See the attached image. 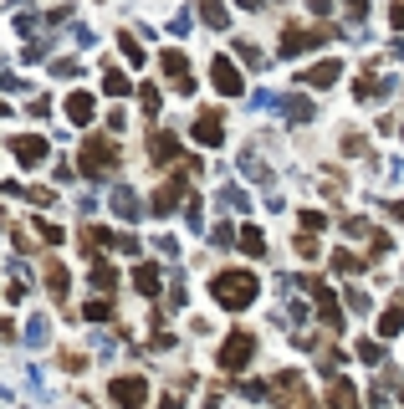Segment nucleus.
I'll return each mask as SVG.
<instances>
[{
    "mask_svg": "<svg viewBox=\"0 0 404 409\" xmlns=\"http://www.w3.org/2000/svg\"><path fill=\"white\" fill-rule=\"evenodd\" d=\"M215 302L220 307H251L256 302V276L251 271H220L215 276Z\"/></svg>",
    "mask_w": 404,
    "mask_h": 409,
    "instance_id": "nucleus-1",
    "label": "nucleus"
},
{
    "mask_svg": "<svg viewBox=\"0 0 404 409\" xmlns=\"http://www.w3.org/2000/svg\"><path fill=\"white\" fill-rule=\"evenodd\" d=\"M271 394L282 399V409H317V399L307 394V384H302V374L297 369H282L271 379Z\"/></svg>",
    "mask_w": 404,
    "mask_h": 409,
    "instance_id": "nucleus-2",
    "label": "nucleus"
},
{
    "mask_svg": "<svg viewBox=\"0 0 404 409\" xmlns=\"http://www.w3.org/2000/svg\"><path fill=\"white\" fill-rule=\"evenodd\" d=\"M82 169H88V174H108V169H118V143L108 134H93L88 143H82Z\"/></svg>",
    "mask_w": 404,
    "mask_h": 409,
    "instance_id": "nucleus-3",
    "label": "nucleus"
},
{
    "mask_svg": "<svg viewBox=\"0 0 404 409\" xmlns=\"http://www.w3.org/2000/svg\"><path fill=\"white\" fill-rule=\"evenodd\" d=\"M251 353H256V338H251V333L225 338V348H220V369H230V374H236V369H246V363H251Z\"/></svg>",
    "mask_w": 404,
    "mask_h": 409,
    "instance_id": "nucleus-4",
    "label": "nucleus"
},
{
    "mask_svg": "<svg viewBox=\"0 0 404 409\" xmlns=\"http://www.w3.org/2000/svg\"><path fill=\"white\" fill-rule=\"evenodd\" d=\"M113 399H118L123 409H143V404H148V379H143V374L113 379Z\"/></svg>",
    "mask_w": 404,
    "mask_h": 409,
    "instance_id": "nucleus-5",
    "label": "nucleus"
},
{
    "mask_svg": "<svg viewBox=\"0 0 404 409\" xmlns=\"http://www.w3.org/2000/svg\"><path fill=\"white\" fill-rule=\"evenodd\" d=\"M210 77H215L220 93H241V72L230 67V57H215V67H210Z\"/></svg>",
    "mask_w": 404,
    "mask_h": 409,
    "instance_id": "nucleus-6",
    "label": "nucleus"
},
{
    "mask_svg": "<svg viewBox=\"0 0 404 409\" xmlns=\"http://www.w3.org/2000/svg\"><path fill=\"white\" fill-rule=\"evenodd\" d=\"M11 148H16V159H26V164H36V159H47V143H41V138H26V134H20V138H16Z\"/></svg>",
    "mask_w": 404,
    "mask_h": 409,
    "instance_id": "nucleus-7",
    "label": "nucleus"
},
{
    "mask_svg": "<svg viewBox=\"0 0 404 409\" xmlns=\"http://www.w3.org/2000/svg\"><path fill=\"white\" fill-rule=\"evenodd\" d=\"M195 138H200V143H220V138H225V134H220V113H205V118L195 123Z\"/></svg>",
    "mask_w": 404,
    "mask_h": 409,
    "instance_id": "nucleus-8",
    "label": "nucleus"
},
{
    "mask_svg": "<svg viewBox=\"0 0 404 409\" xmlns=\"http://www.w3.org/2000/svg\"><path fill=\"white\" fill-rule=\"evenodd\" d=\"M133 287H138V292H143V297H154V292H159V287H164V282H159V266H148V261H143V266H138V271H133Z\"/></svg>",
    "mask_w": 404,
    "mask_h": 409,
    "instance_id": "nucleus-9",
    "label": "nucleus"
},
{
    "mask_svg": "<svg viewBox=\"0 0 404 409\" xmlns=\"http://www.w3.org/2000/svg\"><path fill=\"white\" fill-rule=\"evenodd\" d=\"M179 189H184V174H174V179H169L164 189H159V195H154V210L164 215V210H174V200H179Z\"/></svg>",
    "mask_w": 404,
    "mask_h": 409,
    "instance_id": "nucleus-10",
    "label": "nucleus"
},
{
    "mask_svg": "<svg viewBox=\"0 0 404 409\" xmlns=\"http://www.w3.org/2000/svg\"><path fill=\"white\" fill-rule=\"evenodd\" d=\"M317 41H323V36H312V31H287V36H282V52L292 57V52H307V47H317Z\"/></svg>",
    "mask_w": 404,
    "mask_h": 409,
    "instance_id": "nucleus-11",
    "label": "nucleus"
},
{
    "mask_svg": "<svg viewBox=\"0 0 404 409\" xmlns=\"http://www.w3.org/2000/svg\"><path fill=\"white\" fill-rule=\"evenodd\" d=\"M47 287H52V297H67V266L61 261H47Z\"/></svg>",
    "mask_w": 404,
    "mask_h": 409,
    "instance_id": "nucleus-12",
    "label": "nucleus"
},
{
    "mask_svg": "<svg viewBox=\"0 0 404 409\" xmlns=\"http://www.w3.org/2000/svg\"><path fill=\"white\" fill-rule=\"evenodd\" d=\"M328 404H333V409H353V404H358L353 384H343V379H338V384H333V394H328Z\"/></svg>",
    "mask_w": 404,
    "mask_h": 409,
    "instance_id": "nucleus-13",
    "label": "nucleus"
},
{
    "mask_svg": "<svg viewBox=\"0 0 404 409\" xmlns=\"http://www.w3.org/2000/svg\"><path fill=\"white\" fill-rule=\"evenodd\" d=\"M333 77H338V61H323V67H312V72H307L302 82H312V88H328Z\"/></svg>",
    "mask_w": 404,
    "mask_h": 409,
    "instance_id": "nucleus-14",
    "label": "nucleus"
},
{
    "mask_svg": "<svg viewBox=\"0 0 404 409\" xmlns=\"http://www.w3.org/2000/svg\"><path fill=\"white\" fill-rule=\"evenodd\" d=\"M241 251H246V256H261V251H266V246H261V230H256V225H246V230H241Z\"/></svg>",
    "mask_w": 404,
    "mask_h": 409,
    "instance_id": "nucleus-15",
    "label": "nucleus"
},
{
    "mask_svg": "<svg viewBox=\"0 0 404 409\" xmlns=\"http://www.w3.org/2000/svg\"><path fill=\"white\" fill-rule=\"evenodd\" d=\"M200 16L210 20V26H225V6L220 0H200Z\"/></svg>",
    "mask_w": 404,
    "mask_h": 409,
    "instance_id": "nucleus-16",
    "label": "nucleus"
},
{
    "mask_svg": "<svg viewBox=\"0 0 404 409\" xmlns=\"http://www.w3.org/2000/svg\"><path fill=\"white\" fill-rule=\"evenodd\" d=\"M93 282H97L102 292H113V287H118V276H113V266H108V261H97V266H93Z\"/></svg>",
    "mask_w": 404,
    "mask_h": 409,
    "instance_id": "nucleus-17",
    "label": "nucleus"
},
{
    "mask_svg": "<svg viewBox=\"0 0 404 409\" xmlns=\"http://www.w3.org/2000/svg\"><path fill=\"white\" fill-rule=\"evenodd\" d=\"M399 328H404V307H389V312H384V328H379V333H384V338H394Z\"/></svg>",
    "mask_w": 404,
    "mask_h": 409,
    "instance_id": "nucleus-18",
    "label": "nucleus"
},
{
    "mask_svg": "<svg viewBox=\"0 0 404 409\" xmlns=\"http://www.w3.org/2000/svg\"><path fill=\"white\" fill-rule=\"evenodd\" d=\"M102 88H108L113 97H123V93H129V88H133V82H129V77H123V72H113V67H108V82H102Z\"/></svg>",
    "mask_w": 404,
    "mask_h": 409,
    "instance_id": "nucleus-19",
    "label": "nucleus"
},
{
    "mask_svg": "<svg viewBox=\"0 0 404 409\" xmlns=\"http://www.w3.org/2000/svg\"><path fill=\"white\" fill-rule=\"evenodd\" d=\"M159 67H164L169 77H184V57H179V52H164V61H159Z\"/></svg>",
    "mask_w": 404,
    "mask_h": 409,
    "instance_id": "nucleus-20",
    "label": "nucleus"
},
{
    "mask_svg": "<svg viewBox=\"0 0 404 409\" xmlns=\"http://www.w3.org/2000/svg\"><path fill=\"white\" fill-rule=\"evenodd\" d=\"M67 113H72V118H88V113H93V102L82 97V93H72V97H67Z\"/></svg>",
    "mask_w": 404,
    "mask_h": 409,
    "instance_id": "nucleus-21",
    "label": "nucleus"
},
{
    "mask_svg": "<svg viewBox=\"0 0 404 409\" xmlns=\"http://www.w3.org/2000/svg\"><path fill=\"white\" fill-rule=\"evenodd\" d=\"M118 41H123V57H129V61H138V57H143V47H138V41H133V36H129V31H123V36H118Z\"/></svg>",
    "mask_w": 404,
    "mask_h": 409,
    "instance_id": "nucleus-22",
    "label": "nucleus"
},
{
    "mask_svg": "<svg viewBox=\"0 0 404 409\" xmlns=\"http://www.w3.org/2000/svg\"><path fill=\"white\" fill-rule=\"evenodd\" d=\"M88 317H93V322H102V317H113V307L97 297V302H88Z\"/></svg>",
    "mask_w": 404,
    "mask_h": 409,
    "instance_id": "nucleus-23",
    "label": "nucleus"
},
{
    "mask_svg": "<svg viewBox=\"0 0 404 409\" xmlns=\"http://www.w3.org/2000/svg\"><path fill=\"white\" fill-rule=\"evenodd\" d=\"M333 266H338V271H358V256H353V251H338Z\"/></svg>",
    "mask_w": 404,
    "mask_h": 409,
    "instance_id": "nucleus-24",
    "label": "nucleus"
},
{
    "mask_svg": "<svg viewBox=\"0 0 404 409\" xmlns=\"http://www.w3.org/2000/svg\"><path fill=\"white\" fill-rule=\"evenodd\" d=\"M343 6H348L353 16H364V11H369V0H343Z\"/></svg>",
    "mask_w": 404,
    "mask_h": 409,
    "instance_id": "nucleus-25",
    "label": "nucleus"
},
{
    "mask_svg": "<svg viewBox=\"0 0 404 409\" xmlns=\"http://www.w3.org/2000/svg\"><path fill=\"white\" fill-rule=\"evenodd\" d=\"M241 6H246V11H261V6H266V0H241Z\"/></svg>",
    "mask_w": 404,
    "mask_h": 409,
    "instance_id": "nucleus-26",
    "label": "nucleus"
},
{
    "mask_svg": "<svg viewBox=\"0 0 404 409\" xmlns=\"http://www.w3.org/2000/svg\"><path fill=\"white\" fill-rule=\"evenodd\" d=\"M0 113H6V102H0Z\"/></svg>",
    "mask_w": 404,
    "mask_h": 409,
    "instance_id": "nucleus-27",
    "label": "nucleus"
}]
</instances>
